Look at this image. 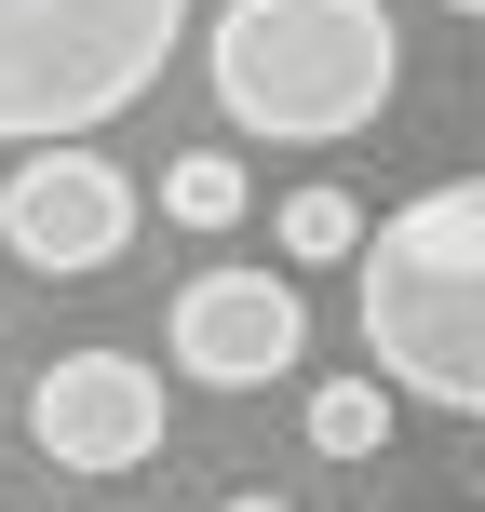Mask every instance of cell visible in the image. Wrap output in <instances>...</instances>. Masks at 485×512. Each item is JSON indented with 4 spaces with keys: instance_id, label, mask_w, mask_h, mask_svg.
I'll return each mask as SVG.
<instances>
[{
    "instance_id": "7",
    "label": "cell",
    "mask_w": 485,
    "mask_h": 512,
    "mask_svg": "<svg viewBox=\"0 0 485 512\" xmlns=\"http://www.w3.org/2000/svg\"><path fill=\"white\" fill-rule=\"evenodd\" d=\"M243 203H256V176H243V162L230 149H176V162H162V216H176V230H243Z\"/></svg>"
},
{
    "instance_id": "2",
    "label": "cell",
    "mask_w": 485,
    "mask_h": 512,
    "mask_svg": "<svg viewBox=\"0 0 485 512\" xmlns=\"http://www.w3.org/2000/svg\"><path fill=\"white\" fill-rule=\"evenodd\" d=\"M351 256H364V351H378V378H405L418 405L472 418L485 405V189L472 176L418 189Z\"/></svg>"
},
{
    "instance_id": "9",
    "label": "cell",
    "mask_w": 485,
    "mask_h": 512,
    "mask_svg": "<svg viewBox=\"0 0 485 512\" xmlns=\"http://www.w3.org/2000/svg\"><path fill=\"white\" fill-rule=\"evenodd\" d=\"M270 230H283V256H297V270H337V256L364 243V216H351V189H297Z\"/></svg>"
},
{
    "instance_id": "10",
    "label": "cell",
    "mask_w": 485,
    "mask_h": 512,
    "mask_svg": "<svg viewBox=\"0 0 485 512\" xmlns=\"http://www.w3.org/2000/svg\"><path fill=\"white\" fill-rule=\"evenodd\" d=\"M216 512H297V499H270V486H230V499H216Z\"/></svg>"
},
{
    "instance_id": "8",
    "label": "cell",
    "mask_w": 485,
    "mask_h": 512,
    "mask_svg": "<svg viewBox=\"0 0 485 512\" xmlns=\"http://www.w3.org/2000/svg\"><path fill=\"white\" fill-rule=\"evenodd\" d=\"M310 445L324 459H378L391 445V378H324L310 391Z\"/></svg>"
},
{
    "instance_id": "4",
    "label": "cell",
    "mask_w": 485,
    "mask_h": 512,
    "mask_svg": "<svg viewBox=\"0 0 485 512\" xmlns=\"http://www.w3.org/2000/svg\"><path fill=\"white\" fill-rule=\"evenodd\" d=\"M135 176L122 162H95L68 135V149H27L14 176H0V243H14V270H41V283H95L108 256L135 243Z\"/></svg>"
},
{
    "instance_id": "1",
    "label": "cell",
    "mask_w": 485,
    "mask_h": 512,
    "mask_svg": "<svg viewBox=\"0 0 485 512\" xmlns=\"http://www.w3.org/2000/svg\"><path fill=\"white\" fill-rule=\"evenodd\" d=\"M203 81L270 149H337V135H364L391 108L405 27H391L378 0H230L216 41H203Z\"/></svg>"
},
{
    "instance_id": "11",
    "label": "cell",
    "mask_w": 485,
    "mask_h": 512,
    "mask_svg": "<svg viewBox=\"0 0 485 512\" xmlns=\"http://www.w3.org/2000/svg\"><path fill=\"white\" fill-rule=\"evenodd\" d=\"M445 14H485V0H445Z\"/></svg>"
},
{
    "instance_id": "6",
    "label": "cell",
    "mask_w": 485,
    "mask_h": 512,
    "mask_svg": "<svg viewBox=\"0 0 485 512\" xmlns=\"http://www.w3.org/2000/svg\"><path fill=\"white\" fill-rule=\"evenodd\" d=\"M27 445H41L54 472H135L162 459V378L135 351H68L41 364V391H27Z\"/></svg>"
},
{
    "instance_id": "3",
    "label": "cell",
    "mask_w": 485,
    "mask_h": 512,
    "mask_svg": "<svg viewBox=\"0 0 485 512\" xmlns=\"http://www.w3.org/2000/svg\"><path fill=\"white\" fill-rule=\"evenodd\" d=\"M189 0H0V149H68L162 81Z\"/></svg>"
},
{
    "instance_id": "12",
    "label": "cell",
    "mask_w": 485,
    "mask_h": 512,
    "mask_svg": "<svg viewBox=\"0 0 485 512\" xmlns=\"http://www.w3.org/2000/svg\"><path fill=\"white\" fill-rule=\"evenodd\" d=\"M0 432H14V405H0Z\"/></svg>"
},
{
    "instance_id": "5",
    "label": "cell",
    "mask_w": 485,
    "mask_h": 512,
    "mask_svg": "<svg viewBox=\"0 0 485 512\" xmlns=\"http://www.w3.org/2000/svg\"><path fill=\"white\" fill-rule=\"evenodd\" d=\"M162 351L203 391H270L310 364V297L283 270H189L176 310H162Z\"/></svg>"
}]
</instances>
